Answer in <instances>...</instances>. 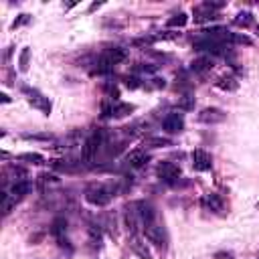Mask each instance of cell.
Wrapping results in <instances>:
<instances>
[{
  "mask_svg": "<svg viewBox=\"0 0 259 259\" xmlns=\"http://www.w3.org/2000/svg\"><path fill=\"white\" fill-rule=\"evenodd\" d=\"M101 144H103V134L99 130H93L85 138V142L81 146V158H83V162H93L95 156H97V152H99V148H101Z\"/></svg>",
  "mask_w": 259,
  "mask_h": 259,
  "instance_id": "1",
  "label": "cell"
},
{
  "mask_svg": "<svg viewBox=\"0 0 259 259\" xmlns=\"http://www.w3.org/2000/svg\"><path fill=\"white\" fill-rule=\"evenodd\" d=\"M225 2H202L194 8V22H210L219 18V8H223Z\"/></svg>",
  "mask_w": 259,
  "mask_h": 259,
  "instance_id": "2",
  "label": "cell"
},
{
  "mask_svg": "<svg viewBox=\"0 0 259 259\" xmlns=\"http://www.w3.org/2000/svg\"><path fill=\"white\" fill-rule=\"evenodd\" d=\"M194 51H200V53H206V55H219V57H225L229 53L223 42H219L214 38H208V36H198L194 40Z\"/></svg>",
  "mask_w": 259,
  "mask_h": 259,
  "instance_id": "3",
  "label": "cell"
},
{
  "mask_svg": "<svg viewBox=\"0 0 259 259\" xmlns=\"http://www.w3.org/2000/svg\"><path fill=\"white\" fill-rule=\"evenodd\" d=\"M111 190L109 188H105V186H89L87 190H85V200L89 202V204H93V206H105V204H109V200H111Z\"/></svg>",
  "mask_w": 259,
  "mask_h": 259,
  "instance_id": "4",
  "label": "cell"
},
{
  "mask_svg": "<svg viewBox=\"0 0 259 259\" xmlns=\"http://www.w3.org/2000/svg\"><path fill=\"white\" fill-rule=\"evenodd\" d=\"M22 93L26 95V99H28V103L32 105V107H36V109H40L45 115H49L51 113V101H49V97H45L40 91H36V89H32V87H22Z\"/></svg>",
  "mask_w": 259,
  "mask_h": 259,
  "instance_id": "5",
  "label": "cell"
},
{
  "mask_svg": "<svg viewBox=\"0 0 259 259\" xmlns=\"http://www.w3.org/2000/svg\"><path fill=\"white\" fill-rule=\"evenodd\" d=\"M144 237L152 243V245H156L158 249H166V245H168V237H166V231L160 227V225H148L146 229H144Z\"/></svg>",
  "mask_w": 259,
  "mask_h": 259,
  "instance_id": "6",
  "label": "cell"
},
{
  "mask_svg": "<svg viewBox=\"0 0 259 259\" xmlns=\"http://www.w3.org/2000/svg\"><path fill=\"white\" fill-rule=\"evenodd\" d=\"M156 172H158V178L162 182H166V184H174L180 178V168L174 162H162Z\"/></svg>",
  "mask_w": 259,
  "mask_h": 259,
  "instance_id": "7",
  "label": "cell"
},
{
  "mask_svg": "<svg viewBox=\"0 0 259 259\" xmlns=\"http://www.w3.org/2000/svg\"><path fill=\"white\" fill-rule=\"evenodd\" d=\"M196 119H198L200 123L212 125V123H223V121L227 119V113H225L223 109H219V107H204V109H200V113H198Z\"/></svg>",
  "mask_w": 259,
  "mask_h": 259,
  "instance_id": "8",
  "label": "cell"
},
{
  "mask_svg": "<svg viewBox=\"0 0 259 259\" xmlns=\"http://www.w3.org/2000/svg\"><path fill=\"white\" fill-rule=\"evenodd\" d=\"M162 130H164L166 134H180V132L184 130V115H182V113H176V111L168 113V115L162 119Z\"/></svg>",
  "mask_w": 259,
  "mask_h": 259,
  "instance_id": "9",
  "label": "cell"
},
{
  "mask_svg": "<svg viewBox=\"0 0 259 259\" xmlns=\"http://www.w3.org/2000/svg\"><path fill=\"white\" fill-rule=\"evenodd\" d=\"M132 206H134V210H136V214H138L142 227H148V225L154 223V208H152L150 202H146V200H138V202H134Z\"/></svg>",
  "mask_w": 259,
  "mask_h": 259,
  "instance_id": "10",
  "label": "cell"
},
{
  "mask_svg": "<svg viewBox=\"0 0 259 259\" xmlns=\"http://www.w3.org/2000/svg\"><path fill=\"white\" fill-rule=\"evenodd\" d=\"M190 158H192L194 170H198V172H206V170L212 168V158H210V154L204 152V150H200V148H198V150H192Z\"/></svg>",
  "mask_w": 259,
  "mask_h": 259,
  "instance_id": "11",
  "label": "cell"
},
{
  "mask_svg": "<svg viewBox=\"0 0 259 259\" xmlns=\"http://www.w3.org/2000/svg\"><path fill=\"white\" fill-rule=\"evenodd\" d=\"M136 107L132 103H111V105H103V117H123L127 113H132Z\"/></svg>",
  "mask_w": 259,
  "mask_h": 259,
  "instance_id": "12",
  "label": "cell"
},
{
  "mask_svg": "<svg viewBox=\"0 0 259 259\" xmlns=\"http://www.w3.org/2000/svg\"><path fill=\"white\" fill-rule=\"evenodd\" d=\"M125 162H127L132 168H142V166H146V164L150 162V156L146 154V150H142V148H136V150L127 152V156H125Z\"/></svg>",
  "mask_w": 259,
  "mask_h": 259,
  "instance_id": "13",
  "label": "cell"
},
{
  "mask_svg": "<svg viewBox=\"0 0 259 259\" xmlns=\"http://www.w3.org/2000/svg\"><path fill=\"white\" fill-rule=\"evenodd\" d=\"M130 247H132V251L140 257V259H152V253H150V249L146 247V243L138 237V235H132V239H130Z\"/></svg>",
  "mask_w": 259,
  "mask_h": 259,
  "instance_id": "14",
  "label": "cell"
},
{
  "mask_svg": "<svg viewBox=\"0 0 259 259\" xmlns=\"http://www.w3.org/2000/svg\"><path fill=\"white\" fill-rule=\"evenodd\" d=\"M190 69H192L194 73H206V71H210V69H212V57H210V55H202V57L194 59V61L190 63Z\"/></svg>",
  "mask_w": 259,
  "mask_h": 259,
  "instance_id": "15",
  "label": "cell"
},
{
  "mask_svg": "<svg viewBox=\"0 0 259 259\" xmlns=\"http://www.w3.org/2000/svg\"><path fill=\"white\" fill-rule=\"evenodd\" d=\"M30 188H32V184H30L28 180H16V182L10 186V192H8V194H12V196H16V198L20 200L22 196H26V194L30 192Z\"/></svg>",
  "mask_w": 259,
  "mask_h": 259,
  "instance_id": "16",
  "label": "cell"
},
{
  "mask_svg": "<svg viewBox=\"0 0 259 259\" xmlns=\"http://www.w3.org/2000/svg\"><path fill=\"white\" fill-rule=\"evenodd\" d=\"M253 22H255V16H253L251 10H243V12H239V14L233 18V24H235V26H241V28H249Z\"/></svg>",
  "mask_w": 259,
  "mask_h": 259,
  "instance_id": "17",
  "label": "cell"
},
{
  "mask_svg": "<svg viewBox=\"0 0 259 259\" xmlns=\"http://www.w3.org/2000/svg\"><path fill=\"white\" fill-rule=\"evenodd\" d=\"M202 206L208 210H221L223 208V200L219 194H204L202 196Z\"/></svg>",
  "mask_w": 259,
  "mask_h": 259,
  "instance_id": "18",
  "label": "cell"
},
{
  "mask_svg": "<svg viewBox=\"0 0 259 259\" xmlns=\"http://www.w3.org/2000/svg\"><path fill=\"white\" fill-rule=\"evenodd\" d=\"M53 184H59V178L55 176V174H40L38 178H36V186H38V190L40 192H45L49 186H53Z\"/></svg>",
  "mask_w": 259,
  "mask_h": 259,
  "instance_id": "19",
  "label": "cell"
},
{
  "mask_svg": "<svg viewBox=\"0 0 259 259\" xmlns=\"http://www.w3.org/2000/svg\"><path fill=\"white\" fill-rule=\"evenodd\" d=\"M186 22H188V14H186V12H178V14L170 16V18L166 20V26H168V28H180V26H184Z\"/></svg>",
  "mask_w": 259,
  "mask_h": 259,
  "instance_id": "20",
  "label": "cell"
},
{
  "mask_svg": "<svg viewBox=\"0 0 259 259\" xmlns=\"http://www.w3.org/2000/svg\"><path fill=\"white\" fill-rule=\"evenodd\" d=\"M172 140L168 138H162V136H152V138H146L144 140V146L146 148H164V146H170Z\"/></svg>",
  "mask_w": 259,
  "mask_h": 259,
  "instance_id": "21",
  "label": "cell"
},
{
  "mask_svg": "<svg viewBox=\"0 0 259 259\" xmlns=\"http://www.w3.org/2000/svg\"><path fill=\"white\" fill-rule=\"evenodd\" d=\"M217 87L219 89H223V91H235L237 87H239V81L235 79V77H221L219 81H217Z\"/></svg>",
  "mask_w": 259,
  "mask_h": 259,
  "instance_id": "22",
  "label": "cell"
},
{
  "mask_svg": "<svg viewBox=\"0 0 259 259\" xmlns=\"http://www.w3.org/2000/svg\"><path fill=\"white\" fill-rule=\"evenodd\" d=\"M194 97L192 95H182V97H178V101H176V107L180 109V111H192L194 109Z\"/></svg>",
  "mask_w": 259,
  "mask_h": 259,
  "instance_id": "23",
  "label": "cell"
},
{
  "mask_svg": "<svg viewBox=\"0 0 259 259\" xmlns=\"http://www.w3.org/2000/svg\"><path fill=\"white\" fill-rule=\"evenodd\" d=\"M18 160H26V162H30V164H45V156H42V154H36V152L18 154Z\"/></svg>",
  "mask_w": 259,
  "mask_h": 259,
  "instance_id": "24",
  "label": "cell"
},
{
  "mask_svg": "<svg viewBox=\"0 0 259 259\" xmlns=\"http://www.w3.org/2000/svg\"><path fill=\"white\" fill-rule=\"evenodd\" d=\"M28 61H30V49H28V47H24V49H22V53H20V57H18V69H20L22 73H26V71H28Z\"/></svg>",
  "mask_w": 259,
  "mask_h": 259,
  "instance_id": "25",
  "label": "cell"
},
{
  "mask_svg": "<svg viewBox=\"0 0 259 259\" xmlns=\"http://www.w3.org/2000/svg\"><path fill=\"white\" fill-rule=\"evenodd\" d=\"M65 231H67V221L65 219H55V223H53V233H55V237H63L65 235Z\"/></svg>",
  "mask_w": 259,
  "mask_h": 259,
  "instance_id": "26",
  "label": "cell"
},
{
  "mask_svg": "<svg viewBox=\"0 0 259 259\" xmlns=\"http://www.w3.org/2000/svg\"><path fill=\"white\" fill-rule=\"evenodd\" d=\"M16 202H18L16 196H12V194H4V204H2L4 214H8V212L12 210V206H16Z\"/></svg>",
  "mask_w": 259,
  "mask_h": 259,
  "instance_id": "27",
  "label": "cell"
},
{
  "mask_svg": "<svg viewBox=\"0 0 259 259\" xmlns=\"http://www.w3.org/2000/svg\"><path fill=\"white\" fill-rule=\"evenodd\" d=\"M214 259H235V257L229 251H219V253H214Z\"/></svg>",
  "mask_w": 259,
  "mask_h": 259,
  "instance_id": "28",
  "label": "cell"
},
{
  "mask_svg": "<svg viewBox=\"0 0 259 259\" xmlns=\"http://www.w3.org/2000/svg\"><path fill=\"white\" fill-rule=\"evenodd\" d=\"M28 18H30L28 14H20V18L12 22V26H14V28H16V26H20V24H24V22H28Z\"/></svg>",
  "mask_w": 259,
  "mask_h": 259,
  "instance_id": "29",
  "label": "cell"
},
{
  "mask_svg": "<svg viewBox=\"0 0 259 259\" xmlns=\"http://www.w3.org/2000/svg\"><path fill=\"white\" fill-rule=\"evenodd\" d=\"M0 97H2V103H8V101H10V97H8V95H6V93H2V95H0Z\"/></svg>",
  "mask_w": 259,
  "mask_h": 259,
  "instance_id": "30",
  "label": "cell"
},
{
  "mask_svg": "<svg viewBox=\"0 0 259 259\" xmlns=\"http://www.w3.org/2000/svg\"><path fill=\"white\" fill-rule=\"evenodd\" d=\"M255 34H257V36H259V24H257V28H255Z\"/></svg>",
  "mask_w": 259,
  "mask_h": 259,
  "instance_id": "31",
  "label": "cell"
},
{
  "mask_svg": "<svg viewBox=\"0 0 259 259\" xmlns=\"http://www.w3.org/2000/svg\"><path fill=\"white\" fill-rule=\"evenodd\" d=\"M257 208H259V202H257Z\"/></svg>",
  "mask_w": 259,
  "mask_h": 259,
  "instance_id": "32",
  "label": "cell"
}]
</instances>
